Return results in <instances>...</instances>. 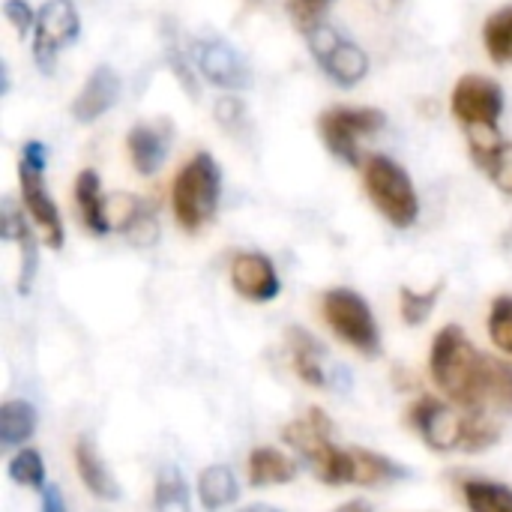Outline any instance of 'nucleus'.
Wrapping results in <instances>:
<instances>
[{
	"label": "nucleus",
	"mask_w": 512,
	"mask_h": 512,
	"mask_svg": "<svg viewBox=\"0 0 512 512\" xmlns=\"http://www.w3.org/2000/svg\"><path fill=\"white\" fill-rule=\"evenodd\" d=\"M429 375L456 408H495L501 414H512V363L477 351L468 333L456 324H447L432 339Z\"/></svg>",
	"instance_id": "nucleus-1"
},
{
	"label": "nucleus",
	"mask_w": 512,
	"mask_h": 512,
	"mask_svg": "<svg viewBox=\"0 0 512 512\" xmlns=\"http://www.w3.org/2000/svg\"><path fill=\"white\" fill-rule=\"evenodd\" d=\"M222 195V171L210 153H195L174 177L171 186V210L183 231H201L219 207Z\"/></svg>",
	"instance_id": "nucleus-2"
},
{
	"label": "nucleus",
	"mask_w": 512,
	"mask_h": 512,
	"mask_svg": "<svg viewBox=\"0 0 512 512\" xmlns=\"http://www.w3.org/2000/svg\"><path fill=\"white\" fill-rule=\"evenodd\" d=\"M285 444H291L318 474L321 483L327 486H345L354 483V459L351 450L336 447L333 438V423L321 408H309L306 420H297L282 429Z\"/></svg>",
	"instance_id": "nucleus-3"
},
{
	"label": "nucleus",
	"mask_w": 512,
	"mask_h": 512,
	"mask_svg": "<svg viewBox=\"0 0 512 512\" xmlns=\"http://www.w3.org/2000/svg\"><path fill=\"white\" fill-rule=\"evenodd\" d=\"M363 183L378 213L393 228H411L420 216V198L408 171L390 156H369L363 165Z\"/></svg>",
	"instance_id": "nucleus-4"
},
{
	"label": "nucleus",
	"mask_w": 512,
	"mask_h": 512,
	"mask_svg": "<svg viewBox=\"0 0 512 512\" xmlns=\"http://www.w3.org/2000/svg\"><path fill=\"white\" fill-rule=\"evenodd\" d=\"M321 315L327 321V327L357 354L363 357H375L381 351V333H378V321L369 309V303L351 291V288H333L324 294L321 300Z\"/></svg>",
	"instance_id": "nucleus-5"
},
{
	"label": "nucleus",
	"mask_w": 512,
	"mask_h": 512,
	"mask_svg": "<svg viewBox=\"0 0 512 512\" xmlns=\"http://www.w3.org/2000/svg\"><path fill=\"white\" fill-rule=\"evenodd\" d=\"M387 117L384 111L378 108H354V105H336V108H327L318 120V129H321V138L327 144V150L348 162V165H357L360 162V138L366 135H375L378 129H384Z\"/></svg>",
	"instance_id": "nucleus-6"
},
{
	"label": "nucleus",
	"mask_w": 512,
	"mask_h": 512,
	"mask_svg": "<svg viewBox=\"0 0 512 512\" xmlns=\"http://www.w3.org/2000/svg\"><path fill=\"white\" fill-rule=\"evenodd\" d=\"M468 414L465 408H453L441 399L423 396L411 405L408 411V426L426 441L429 450L438 453H453L462 450L465 453V435H468Z\"/></svg>",
	"instance_id": "nucleus-7"
},
{
	"label": "nucleus",
	"mask_w": 512,
	"mask_h": 512,
	"mask_svg": "<svg viewBox=\"0 0 512 512\" xmlns=\"http://www.w3.org/2000/svg\"><path fill=\"white\" fill-rule=\"evenodd\" d=\"M78 30H81V18L72 0L42 3V9L36 12V24H33V60L45 75L54 72L57 54L69 42L78 39Z\"/></svg>",
	"instance_id": "nucleus-8"
},
{
	"label": "nucleus",
	"mask_w": 512,
	"mask_h": 512,
	"mask_svg": "<svg viewBox=\"0 0 512 512\" xmlns=\"http://www.w3.org/2000/svg\"><path fill=\"white\" fill-rule=\"evenodd\" d=\"M309 48L321 63V69L342 87L360 84L369 72V54L348 36L333 30L330 24H321L315 33H309Z\"/></svg>",
	"instance_id": "nucleus-9"
},
{
	"label": "nucleus",
	"mask_w": 512,
	"mask_h": 512,
	"mask_svg": "<svg viewBox=\"0 0 512 512\" xmlns=\"http://www.w3.org/2000/svg\"><path fill=\"white\" fill-rule=\"evenodd\" d=\"M450 105H453V117L465 129H474V126L498 129V117L504 111V90L498 81L486 75H465L453 87Z\"/></svg>",
	"instance_id": "nucleus-10"
},
{
	"label": "nucleus",
	"mask_w": 512,
	"mask_h": 512,
	"mask_svg": "<svg viewBox=\"0 0 512 512\" xmlns=\"http://www.w3.org/2000/svg\"><path fill=\"white\" fill-rule=\"evenodd\" d=\"M195 63H198V72L222 90H246L252 84L249 63L225 39H216V36L198 39L195 42Z\"/></svg>",
	"instance_id": "nucleus-11"
},
{
	"label": "nucleus",
	"mask_w": 512,
	"mask_h": 512,
	"mask_svg": "<svg viewBox=\"0 0 512 512\" xmlns=\"http://www.w3.org/2000/svg\"><path fill=\"white\" fill-rule=\"evenodd\" d=\"M18 183H21V201H24L30 219L45 234V243L51 249H63V240H66L63 219H60V210H57L54 198L48 195V189L42 183V171H36V168L21 162L18 165Z\"/></svg>",
	"instance_id": "nucleus-12"
},
{
	"label": "nucleus",
	"mask_w": 512,
	"mask_h": 512,
	"mask_svg": "<svg viewBox=\"0 0 512 512\" xmlns=\"http://www.w3.org/2000/svg\"><path fill=\"white\" fill-rule=\"evenodd\" d=\"M231 288L249 303H270L279 297L282 282L273 261L261 252H240L231 261Z\"/></svg>",
	"instance_id": "nucleus-13"
},
{
	"label": "nucleus",
	"mask_w": 512,
	"mask_h": 512,
	"mask_svg": "<svg viewBox=\"0 0 512 512\" xmlns=\"http://www.w3.org/2000/svg\"><path fill=\"white\" fill-rule=\"evenodd\" d=\"M117 99H120V78H117V72L108 63H102V66H96L90 72V78L84 81L81 93L75 96L72 117L78 123H93L102 114H108L117 105Z\"/></svg>",
	"instance_id": "nucleus-14"
},
{
	"label": "nucleus",
	"mask_w": 512,
	"mask_h": 512,
	"mask_svg": "<svg viewBox=\"0 0 512 512\" xmlns=\"http://www.w3.org/2000/svg\"><path fill=\"white\" fill-rule=\"evenodd\" d=\"M126 147H129V159H132V168L144 177L156 174L171 150V138H168V129L165 123L153 126V123H138L129 129L126 135Z\"/></svg>",
	"instance_id": "nucleus-15"
},
{
	"label": "nucleus",
	"mask_w": 512,
	"mask_h": 512,
	"mask_svg": "<svg viewBox=\"0 0 512 512\" xmlns=\"http://www.w3.org/2000/svg\"><path fill=\"white\" fill-rule=\"evenodd\" d=\"M72 456H75V471H78L84 489H87L93 498L108 501V504H111V501H120V486H117V480L111 477L108 465L102 462V456L96 453V447H93L87 438H78Z\"/></svg>",
	"instance_id": "nucleus-16"
},
{
	"label": "nucleus",
	"mask_w": 512,
	"mask_h": 512,
	"mask_svg": "<svg viewBox=\"0 0 512 512\" xmlns=\"http://www.w3.org/2000/svg\"><path fill=\"white\" fill-rule=\"evenodd\" d=\"M75 204L81 213V222L90 234L105 237L111 231V219H108V201L102 198V183L99 174L93 168H84L75 177Z\"/></svg>",
	"instance_id": "nucleus-17"
},
{
	"label": "nucleus",
	"mask_w": 512,
	"mask_h": 512,
	"mask_svg": "<svg viewBox=\"0 0 512 512\" xmlns=\"http://www.w3.org/2000/svg\"><path fill=\"white\" fill-rule=\"evenodd\" d=\"M3 240H15L21 249V276H18V291L27 294L36 276V240L30 225L24 222V213L15 207L12 198H3Z\"/></svg>",
	"instance_id": "nucleus-18"
},
{
	"label": "nucleus",
	"mask_w": 512,
	"mask_h": 512,
	"mask_svg": "<svg viewBox=\"0 0 512 512\" xmlns=\"http://www.w3.org/2000/svg\"><path fill=\"white\" fill-rule=\"evenodd\" d=\"M246 471H249V486H255V489L285 486L297 477V462L288 459L276 447H258V450H252Z\"/></svg>",
	"instance_id": "nucleus-19"
},
{
	"label": "nucleus",
	"mask_w": 512,
	"mask_h": 512,
	"mask_svg": "<svg viewBox=\"0 0 512 512\" xmlns=\"http://www.w3.org/2000/svg\"><path fill=\"white\" fill-rule=\"evenodd\" d=\"M351 459H354V486H390L408 477V471L396 459L372 453V450L354 447Z\"/></svg>",
	"instance_id": "nucleus-20"
},
{
	"label": "nucleus",
	"mask_w": 512,
	"mask_h": 512,
	"mask_svg": "<svg viewBox=\"0 0 512 512\" xmlns=\"http://www.w3.org/2000/svg\"><path fill=\"white\" fill-rule=\"evenodd\" d=\"M240 498V486L225 465H210L198 474V501L207 512L225 510Z\"/></svg>",
	"instance_id": "nucleus-21"
},
{
	"label": "nucleus",
	"mask_w": 512,
	"mask_h": 512,
	"mask_svg": "<svg viewBox=\"0 0 512 512\" xmlns=\"http://www.w3.org/2000/svg\"><path fill=\"white\" fill-rule=\"evenodd\" d=\"M36 432V408L24 399H9L0 405V441L3 447H21Z\"/></svg>",
	"instance_id": "nucleus-22"
},
{
	"label": "nucleus",
	"mask_w": 512,
	"mask_h": 512,
	"mask_svg": "<svg viewBox=\"0 0 512 512\" xmlns=\"http://www.w3.org/2000/svg\"><path fill=\"white\" fill-rule=\"evenodd\" d=\"M288 339H291V363H294V372L300 375V381L309 387H324L327 384L324 369H321L324 348L303 330H291Z\"/></svg>",
	"instance_id": "nucleus-23"
},
{
	"label": "nucleus",
	"mask_w": 512,
	"mask_h": 512,
	"mask_svg": "<svg viewBox=\"0 0 512 512\" xmlns=\"http://www.w3.org/2000/svg\"><path fill=\"white\" fill-rule=\"evenodd\" d=\"M462 498L468 512H512V489L492 480H465Z\"/></svg>",
	"instance_id": "nucleus-24"
},
{
	"label": "nucleus",
	"mask_w": 512,
	"mask_h": 512,
	"mask_svg": "<svg viewBox=\"0 0 512 512\" xmlns=\"http://www.w3.org/2000/svg\"><path fill=\"white\" fill-rule=\"evenodd\" d=\"M153 507H156V512H192L189 486H186L183 474L174 465H168L159 474L156 492H153Z\"/></svg>",
	"instance_id": "nucleus-25"
},
{
	"label": "nucleus",
	"mask_w": 512,
	"mask_h": 512,
	"mask_svg": "<svg viewBox=\"0 0 512 512\" xmlns=\"http://www.w3.org/2000/svg\"><path fill=\"white\" fill-rule=\"evenodd\" d=\"M483 42L495 63H501V66L512 63V6H504L495 15H489V21L483 27Z\"/></svg>",
	"instance_id": "nucleus-26"
},
{
	"label": "nucleus",
	"mask_w": 512,
	"mask_h": 512,
	"mask_svg": "<svg viewBox=\"0 0 512 512\" xmlns=\"http://www.w3.org/2000/svg\"><path fill=\"white\" fill-rule=\"evenodd\" d=\"M444 291V282H438L435 288H426V291H414V288H402L399 291V312H402V321L411 324V327H420L432 309L438 306V297Z\"/></svg>",
	"instance_id": "nucleus-27"
},
{
	"label": "nucleus",
	"mask_w": 512,
	"mask_h": 512,
	"mask_svg": "<svg viewBox=\"0 0 512 512\" xmlns=\"http://www.w3.org/2000/svg\"><path fill=\"white\" fill-rule=\"evenodd\" d=\"M9 477H12L18 486H24V489H39V492H42L48 483H45V462H42L39 450H33V447L18 450V453L9 459Z\"/></svg>",
	"instance_id": "nucleus-28"
},
{
	"label": "nucleus",
	"mask_w": 512,
	"mask_h": 512,
	"mask_svg": "<svg viewBox=\"0 0 512 512\" xmlns=\"http://www.w3.org/2000/svg\"><path fill=\"white\" fill-rule=\"evenodd\" d=\"M489 336L501 351L512 354V294L495 297L489 309Z\"/></svg>",
	"instance_id": "nucleus-29"
},
{
	"label": "nucleus",
	"mask_w": 512,
	"mask_h": 512,
	"mask_svg": "<svg viewBox=\"0 0 512 512\" xmlns=\"http://www.w3.org/2000/svg\"><path fill=\"white\" fill-rule=\"evenodd\" d=\"M330 6H333V0H288V15L297 24V30H303L309 36L324 24V15Z\"/></svg>",
	"instance_id": "nucleus-30"
},
{
	"label": "nucleus",
	"mask_w": 512,
	"mask_h": 512,
	"mask_svg": "<svg viewBox=\"0 0 512 512\" xmlns=\"http://www.w3.org/2000/svg\"><path fill=\"white\" fill-rule=\"evenodd\" d=\"M483 171L492 177V183H495L501 192L512 195V141H504V144L492 153V159L483 165Z\"/></svg>",
	"instance_id": "nucleus-31"
},
{
	"label": "nucleus",
	"mask_w": 512,
	"mask_h": 512,
	"mask_svg": "<svg viewBox=\"0 0 512 512\" xmlns=\"http://www.w3.org/2000/svg\"><path fill=\"white\" fill-rule=\"evenodd\" d=\"M165 57H168V66H171V72L177 75V81L186 87V93H189L192 99H198V84H195V75H192V69H189V60H186L183 45L177 42V36H171V39L165 42Z\"/></svg>",
	"instance_id": "nucleus-32"
},
{
	"label": "nucleus",
	"mask_w": 512,
	"mask_h": 512,
	"mask_svg": "<svg viewBox=\"0 0 512 512\" xmlns=\"http://www.w3.org/2000/svg\"><path fill=\"white\" fill-rule=\"evenodd\" d=\"M3 15H6V21L15 27V33H27V30H33V24H36V15H33V9L27 6V0H6L3 3Z\"/></svg>",
	"instance_id": "nucleus-33"
},
{
	"label": "nucleus",
	"mask_w": 512,
	"mask_h": 512,
	"mask_svg": "<svg viewBox=\"0 0 512 512\" xmlns=\"http://www.w3.org/2000/svg\"><path fill=\"white\" fill-rule=\"evenodd\" d=\"M21 162L30 165V168H36V171H42L45 162H48V147L42 141H27L21 147Z\"/></svg>",
	"instance_id": "nucleus-34"
},
{
	"label": "nucleus",
	"mask_w": 512,
	"mask_h": 512,
	"mask_svg": "<svg viewBox=\"0 0 512 512\" xmlns=\"http://www.w3.org/2000/svg\"><path fill=\"white\" fill-rule=\"evenodd\" d=\"M42 512H66L63 492H60L54 483H48V486L42 489Z\"/></svg>",
	"instance_id": "nucleus-35"
},
{
	"label": "nucleus",
	"mask_w": 512,
	"mask_h": 512,
	"mask_svg": "<svg viewBox=\"0 0 512 512\" xmlns=\"http://www.w3.org/2000/svg\"><path fill=\"white\" fill-rule=\"evenodd\" d=\"M333 512H372V507L366 501H348V504H342L339 510Z\"/></svg>",
	"instance_id": "nucleus-36"
},
{
	"label": "nucleus",
	"mask_w": 512,
	"mask_h": 512,
	"mask_svg": "<svg viewBox=\"0 0 512 512\" xmlns=\"http://www.w3.org/2000/svg\"><path fill=\"white\" fill-rule=\"evenodd\" d=\"M240 512H279L276 507H264V504H255V507H246V510Z\"/></svg>",
	"instance_id": "nucleus-37"
}]
</instances>
